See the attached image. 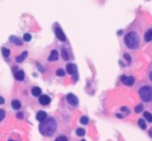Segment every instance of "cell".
Segmentation results:
<instances>
[{"mask_svg": "<svg viewBox=\"0 0 152 141\" xmlns=\"http://www.w3.org/2000/svg\"><path fill=\"white\" fill-rule=\"evenodd\" d=\"M56 128H57V122L54 117H46L43 122L39 124V131L45 136H50L55 133Z\"/></svg>", "mask_w": 152, "mask_h": 141, "instance_id": "1", "label": "cell"}, {"mask_svg": "<svg viewBox=\"0 0 152 141\" xmlns=\"http://www.w3.org/2000/svg\"><path fill=\"white\" fill-rule=\"evenodd\" d=\"M125 43L128 49H137L139 45V37L135 32H128L125 36Z\"/></svg>", "mask_w": 152, "mask_h": 141, "instance_id": "2", "label": "cell"}, {"mask_svg": "<svg viewBox=\"0 0 152 141\" xmlns=\"http://www.w3.org/2000/svg\"><path fill=\"white\" fill-rule=\"evenodd\" d=\"M139 96L142 98L143 101H145V102H150L152 101V88L151 87H142L140 89H139Z\"/></svg>", "mask_w": 152, "mask_h": 141, "instance_id": "3", "label": "cell"}, {"mask_svg": "<svg viewBox=\"0 0 152 141\" xmlns=\"http://www.w3.org/2000/svg\"><path fill=\"white\" fill-rule=\"evenodd\" d=\"M121 82L122 83H125L126 86H128V87H131V86H133L134 84V77H132V76H121Z\"/></svg>", "mask_w": 152, "mask_h": 141, "instance_id": "4", "label": "cell"}, {"mask_svg": "<svg viewBox=\"0 0 152 141\" xmlns=\"http://www.w3.org/2000/svg\"><path fill=\"white\" fill-rule=\"evenodd\" d=\"M67 101H68L71 106H77V104H79V98H77L76 95H74V94H68V95H67Z\"/></svg>", "mask_w": 152, "mask_h": 141, "instance_id": "5", "label": "cell"}, {"mask_svg": "<svg viewBox=\"0 0 152 141\" xmlns=\"http://www.w3.org/2000/svg\"><path fill=\"white\" fill-rule=\"evenodd\" d=\"M55 33H56V37L58 38L59 40L64 41V40L67 39V38H66V35H64V32L61 30V27H59V26H56V27H55Z\"/></svg>", "mask_w": 152, "mask_h": 141, "instance_id": "6", "label": "cell"}, {"mask_svg": "<svg viewBox=\"0 0 152 141\" xmlns=\"http://www.w3.org/2000/svg\"><path fill=\"white\" fill-rule=\"evenodd\" d=\"M50 102H51V98H50L48 95H41V96H39V103H41L42 106H48Z\"/></svg>", "mask_w": 152, "mask_h": 141, "instance_id": "7", "label": "cell"}, {"mask_svg": "<svg viewBox=\"0 0 152 141\" xmlns=\"http://www.w3.org/2000/svg\"><path fill=\"white\" fill-rule=\"evenodd\" d=\"M76 71H77L76 64H74V63H69V64H67V72H68V74L74 75V74H76Z\"/></svg>", "mask_w": 152, "mask_h": 141, "instance_id": "8", "label": "cell"}, {"mask_svg": "<svg viewBox=\"0 0 152 141\" xmlns=\"http://www.w3.org/2000/svg\"><path fill=\"white\" fill-rule=\"evenodd\" d=\"M46 117H48V115H46V113H45V111H43V110L38 111L37 115H36V119H37V121H39V122H43V121H44Z\"/></svg>", "mask_w": 152, "mask_h": 141, "instance_id": "9", "label": "cell"}, {"mask_svg": "<svg viewBox=\"0 0 152 141\" xmlns=\"http://www.w3.org/2000/svg\"><path fill=\"white\" fill-rule=\"evenodd\" d=\"M57 59H58V52H57V50H52L50 52V56H49V61L54 62V61H57Z\"/></svg>", "mask_w": 152, "mask_h": 141, "instance_id": "10", "label": "cell"}, {"mask_svg": "<svg viewBox=\"0 0 152 141\" xmlns=\"http://www.w3.org/2000/svg\"><path fill=\"white\" fill-rule=\"evenodd\" d=\"M14 77H16V79H18V81H23V79L25 78V72L23 71V70H18V71L14 74Z\"/></svg>", "mask_w": 152, "mask_h": 141, "instance_id": "11", "label": "cell"}, {"mask_svg": "<svg viewBox=\"0 0 152 141\" xmlns=\"http://www.w3.org/2000/svg\"><path fill=\"white\" fill-rule=\"evenodd\" d=\"M11 107H12L13 109H16V110L20 109V107H21L20 101H19V100H13L12 102H11Z\"/></svg>", "mask_w": 152, "mask_h": 141, "instance_id": "12", "label": "cell"}, {"mask_svg": "<svg viewBox=\"0 0 152 141\" xmlns=\"http://www.w3.org/2000/svg\"><path fill=\"white\" fill-rule=\"evenodd\" d=\"M26 57H28V52H26V51L21 52L20 55H19V56L17 57V58H16V62H17V63H21L25 58H26Z\"/></svg>", "mask_w": 152, "mask_h": 141, "instance_id": "13", "label": "cell"}, {"mask_svg": "<svg viewBox=\"0 0 152 141\" xmlns=\"http://www.w3.org/2000/svg\"><path fill=\"white\" fill-rule=\"evenodd\" d=\"M31 94L33 95V96H41L42 95V89L39 88V87H35V88H32Z\"/></svg>", "mask_w": 152, "mask_h": 141, "instance_id": "14", "label": "cell"}, {"mask_svg": "<svg viewBox=\"0 0 152 141\" xmlns=\"http://www.w3.org/2000/svg\"><path fill=\"white\" fill-rule=\"evenodd\" d=\"M10 41H11V43H13V44H16V45H21V40L19 39V38L16 37V36L10 37Z\"/></svg>", "mask_w": 152, "mask_h": 141, "instance_id": "15", "label": "cell"}, {"mask_svg": "<svg viewBox=\"0 0 152 141\" xmlns=\"http://www.w3.org/2000/svg\"><path fill=\"white\" fill-rule=\"evenodd\" d=\"M145 40L146 41H151L152 40V29L147 30L145 33Z\"/></svg>", "mask_w": 152, "mask_h": 141, "instance_id": "16", "label": "cell"}, {"mask_svg": "<svg viewBox=\"0 0 152 141\" xmlns=\"http://www.w3.org/2000/svg\"><path fill=\"white\" fill-rule=\"evenodd\" d=\"M1 53H3V56L4 57H8L10 56V53H11V51L8 50V49H6V48H1Z\"/></svg>", "mask_w": 152, "mask_h": 141, "instance_id": "17", "label": "cell"}, {"mask_svg": "<svg viewBox=\"0 0 152 141\" xmlns=\"http://www.w3.org/2000/svg\"><path fill=\"white\" fill-rule=\"evenodd\" d=\"M144 117L146 119V121L152 122V114L151 113H149V111H145V113H144Z\"/></svg>", "mask_w": 152, "mask_h": 141, "instance_id": "18", "label": "cell"}, {"mask_svg": "<svg viewBox=\"0 0 152 141\" xmlns=\"http://www.w3.org/2000/svg\"><path fill=\"white\" fill-rule=\"evenodd\" d=\"M138 126L142 128V129H145L146 128V122L143 120V119H140V120H138Z\"/></svg>", "mask_w": 152, "mask_h": 141, "instance_id": "19", "label": "cell"}, {"mask_svg": "<svg viewBox=\"0 0 152 141\" xmlns=\"http://www.w3.org/2000/svg\"><path fill=\"white\" fill-rule=\"evenodd\" d=\"M84 134H86V131H84V129H82V128H77V129H76V135L83 136Z\"/></svg>", "mask_w": 152, "mask_h": 141, "instance_id": "20", "label": "cell"}, {"mask_svg": "<svg viewBox=\"0 0 152 141\" xmlns=\"http://www.w3.org/2000/svg\"><path fill=\"white\" fill-rule=\"evenodd\" d=\"M62 57L63 59H69V53H68V51H67L66 49H62Z\"/></svg>", "mask_w": 152, "mask_h": 141, "instance_id": "21", "label": "cell"}, {"mask_svg": "<svg viewBox=\"0 0 152 141\" xmlns=\"http://www.w3.org/2000/svg\"><path fill=\"white\" fill-rule=\"evenodd\" d=\"M56 74H57V76H58V77H63V76L66 75V71H64L63 69H58L57 71H56Z\"/></svg>", "mask_w": 152, "mask_h": 141, "instance_id": "22", "label": "cell"}, {"mask_svg": "<svg viewBox=\"0 0 152 141\" xmlns=\"http://www.w3.org/2000/svg\"><path fill=\"white\" fill-rule=\"evenodd\" d=\"M143 109H144V107H143V104H138V106L135 107L134 111H135V113H142Z\"/></svg>", "mask_w": 152, "mask_h": 141, "instance_id": "23", "label": "cell"}, {"mask_svg": "<svg viewBox=\"0 0 152 141\" xmlns=\"http://www.w3.org/2000/svg\"><path fill=\"white\" fill-rule=\"evenodd\" d=\"M31 35H30V33H25L24 35V37H23V40L24 41H30L31 40Z\"/></svg>", "mask_w": 152, "mask_h": 141, "instance_id": "24", "label": "cell"}, {"mask_svg": "<svg viewBox=\"0 0 152 141\" xmlns=\"http://www.w3.org/2000/svg\"><path fill=\"white\" fill-rule=\"evenodd\" d=\"M88 122H89V119H88L87 116H82V117H81V123H82V124H87Z\"/></svg>", "mask_w": 152, "mask_h": 141, "instance_id": "25", "label": "cell"}, {"mask_svg": "<svg viewBox=\"0 0 152 141\" xmlns=\"http://www.w3.org/2000/svg\"><path fill=\"white\" fill-rule=\"evenodd\" d=\"M55 141H68V139H67V136H64V135H61V136H58Z\"/></svg>", "mask_w": 152, "mask_h": 141, "instance_id": "26", "label": "cell"}, {"mask_svg": "<svg viewBox=\"0 0 152 141\" xmlns=\"http://www.w3.org/2000/svg\"><path fill=\"white\" fill-rule=\"evenodd\" d=\"M5 119V110L4 109H0V121Z\"/></svg>", "mask_w": 152, "mask_h": 141, "instance_id": "27", "label": "cell"}, {"mask_svg": "<svg viewBox=\"0 0 152 141\" xmlns=\"http://www.w3.org/2000/svg\"><path fill=\"white\" fill-rule=\"evenodd\" d=\"M124 57H125V59H126L128 63H131V57H130L128 53H124Z\"/></svg>", "mask_w": 152, "mask_h": 141, "instance_id": "28", "label": "cell"}, {"mask_svg": "<svg viewBox=\"0 0 152 141\" xmlns=\"http://www.w3.org/2000/svg\"><path fill=\"white\" fill-rule=\"evenodd\" d=\"M5 103V98L3 96H0V104H4Z\"/></svg>", "mask_w": 152, "mask_h": 141, "instance_id": "29", "label": "cell"}, {"mask_svg": "<svg viewBox=\"0 0 152 141\" xmlns=\"http://www.w3.org/2000/svg\"><path fill=\"white\" fill-rule=\"evenodd\" d=\"M17 117H18V119H21V117H23V113H18L17 114Z\"/></svg>", "mask_w": 152, "mask_h": 141, "instance_id": "30", "label": "cell"}, {"mask_svg": "<svg viewBox=\"0 0 152 141\" xmlns=\"http://www.w3.org/2000/svg\"><path fill=\"white\" fill-rule=\"evenodd\" d=\"M127 108H126V107H122V108H121V111H127Z\"/></svg>", "mask_w": 152, "mask_h": 141, "instance_id": "31", "label": "cell"}, {"mask_svg": "<svg viewBox=\"0 0 152 141\" xmlns=\"http://www.w3.org/2000/svg\"><path fill=\"white\" fill-rule=\"evenodd\" d=\"M150 79H151V81H152V71L150 72Z\"/></svg>", "mask_w": 152, "mask_h": 141, "instance_id": "32", "label": "cell"}, {"mask_svg": "<svg viewBox=\"0 0 152 141\" xmlns=\"http://www.w3.org/2000/svg\"><path fill=\"white\" fill-rule=\"evenodd\" d=\"M150 135H151V136H152V129H151V131H150Z\"/></svg>", "mask_w": 152, "mask_h": 141, "instance_id": "33", "label": "cell"}, {"mask_svg": "<svg viewBox=\"0 0 152 141\" xmlns=\"http://www.w3.org/2000/svg\"><path fill=\"white\" fill-rule=\"evenodd\" d=\"M8 141H14V140H8Z\"/></svg>", "mask_w": 152, "mask_h": 141, "instance_id": "34", "label": "cell"}]
</instances>
